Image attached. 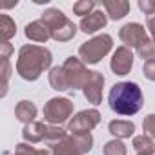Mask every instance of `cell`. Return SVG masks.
I'll use <instances>...</instances> for the list:
<instances>
[{
	"label": "cell",
	"mask_w": 155,
	"mask_h": 155,
	"mask_svg": "<svg viewBox=\"0 0 155 155\" xmlns=\"http://www.w3.org/2000/svg\"><path fill=\"white\" fill-rule=\"evenodd\" d=\"M142 71H144V77H146V79H150V81H155V58H153V60H148V62H144V68H142Z\"/></svg>",
	"instance_id": "obj_27"
},
{
	"label": "cell",
	"mask_w": 155,
	"mask_h": 155,
	"mask_svg": "<svg viewBox=\"0 0 155 155\" xmlns=\"http://www.w3.org/2000/svg\"><path fill=\"white\" fill-rule=\"evenodd\" d=\"M13 155H37V150H35L33 146L26 144V142H20V144H17Z\"/></svg>",
	"instance_id": "obj_26"
},
{
	"label": "cell",
	"mask_w": 155,
	"mask_h": 155,
	"mask_svg": "<svg viewBox=\"0 0 155 155\" xmlns=\"http://www.w3.org/2000/svg\"><path fill=\"white\" fill-rule=\"evenodd\" d=\"M102 86H104V77L99 71H91L88 77V82L84 86V95L91 104H99L102 101Z\"/></svg>",
	"instance_id": "obj_11"
},
{
	"label": "cell",
	"mask_w": 155,
	"mask_h": 155,
	"mask_svg": "<svg viewBox=\"0 0 155 155\" xmlns=\"http://www.w3.org/2000/svg\"><path fill=\"white\" fill-rule=\"evenodd\" d=\"M44 133H46V124L35 122V120L29 122V124H26V128L22 131L24 139L29 140V142H40V140H44Z\"/></svg>",
	"instance_id": "obj_17"
},
{
	"label": "cell",
	"mask_w": 155,
	"mask_h": 155,
	"mask_svg": "<svg viewBox=\"0 0 155 155\" xmlns=\"http://www.w3.org/2000/svg\"><path fill=\"white\" fill-rule=\"evenodd\" d=\"M106 22H108L106 13L101 11V9H95L93 13H90L88 17H84V18L81 20V29H82L84 33H95V31L102 29V28L106 26Z\"/></svg>",
	"instance_id": "obj_12"
},
{
	"label": "cell",
	"mask_w": 155,
	"mask_h": 155,
	"mask_svg": "<svg viewBox=\"0 0 155 155\" xmlns=\"http://www.w3.org/2000/svg\"><path fill=\"white\" fill-rule=\"evenodd\" d=\"M142 128L146 131V135H150L151 139H155V115H148L142 122Z\"/></svg>",
	"instance_id": "obj_25"
},
{
	"label": "cell",
	"mask_w": 155,
	"mask_h": 155,
	"mask_svg": "<svg viewBox=\"0 0 155 155\" xmlns=\"http://www.w3.org/2000/svg\"><path fill=\"white\" fill-rule=\"evenodd\" d=\"M66 81H68V88L69 90H77V88H84L88 82V77L91 71H88L84 68V62L79 60L77 57H69L66 58V62L62 64Z\"/></svg>",
	"instance_id": "obj_6"
},
{
	"label": "cell",
	"mask_w": 155,
	"mask_h": 155,
	"mask_svg": "<svg viewBox=\"0 0 155 155\" xmlns=\"http://www.w3.org/2000/svg\"><path fill=\"white\" fill-rule=\"evenodd\" d=\"M113 46V38L110 35H99L88 42H84L79 48V58L86 64H97L104 55H108V51Z\"/></svg>",
	"instance_id": "obj_4"
},
{
	"label": "cell",
	"mask_w": 155,
	"mask_h": 155,
	"mask_svg": "<svg viewBox=\"0 0 155 155\" xmlns=\"http://www.w3.org/2000/svg\"><path fill=\"white\" fill-rule=\"evenodd\" d=\"M104 155H126V146L120 140H110L104 146Z\"/></svg>",
	"instance_id": "obj_24"
},
{
	"label": "cell",
	"mask_w": 155,
	"mask_h": 155,
	"mask_svg": "<svg viewBox=\"0 0 155 155\" xmlns=\"http://www.w3.org/2000/svg\"><path fill=\"white\" fill-rule=\"evenodd\" d=\"M110 66H111L113 73H117V75H128L130 69H131V66H133V53H131V49L126 48V46L117 48V51L113 53V58H111Z\"/></svg>",
	"instance_id": "obj_10"
},
{
	"label": "cell",
	"mask_w": 155,
	"mask_h": 155,
	"mask_svg": "<svg viewBox=\"0 0 155 155\" xmlns=\"http://www.w3.org/2000/svg\"><path fill=\"white\" fill-rule=\"evenodd\" d=\"M139 8L148 15V17H151V15H155V0H140L139 2Z\"/></svg>",
	"instance_id": "obj_28"
},
{
	"label": "cell",
	"mask_w": 155,
	"mask_h": 155,
	"mask_svg": "<svg viewBox=\"0 0 155 155\" xmlns=\"http://www.w3.org/2000/svg\"><path fill=\"white\" fill-rule=\"evenodd\" d=\"M93 137L88 135H69L53 146V155H82L91 150Z\"/></svg>",
	"instance_id": "obj_5"
},
{
	"label": "cell",
	"mask_w": 155,
	"mask_h": 155,
	"mask_svg": "<svg viewBox=\"0 0 155 155\" xmlns=\"http://www.w3.org/2000/svg\"><path fill=\"white\" fill-rule=\"evenodd\" d=\"M15 115H17L18 120L29 124V122H33V119L37 117V106H35L33 102H29V101H20V102L17 104V108H15Z\"/></svg>",
	"instance_id": "obj_15"
},
{
	"label": "cell",
	"mask_w": 155,
	"mask_h": 155,
	"mask_svg": "<svg viewBox=\"0 0 155 155\" xmlns=\"http://www.w3.org/2000/svg\"><path fill=\"white\" fill-rule=\"evenodd\" d=\"M71 113H73V102L69 99L55 97L44 106V119L53 126L66 122Z\"/></svg>",
	"instance_id": "obj_7"
},
{
	"label": "cell",
	"mask_w": 155,
	"mask_h": 155,
	"mask_svg": "<svg viewBox=\"0 0 155 155\" xmlns=\"http://www.w3.org/2000/svg\"><path fill=\"white\" fill-rule=\"evenodd\" d=\"M26 37L33 42H46L51 37V33H49V28L46 26V22L40 18V20H35L26 26Z\"/></svg>",
	"instance_id": "obj_13"
},
{
	"label": "cell",
	"mask_w": 155,
	"mask_h": 155,
	"mask_svg": "<svg viewBox=\"0 0 155 155\" xmlns=\"http://www.w3.org/2000/svg\"><path fill=\"white\" fill-rule=\"evenodd\" d=\"M0 29H2V38H4V42H8V40L17 33V26H15V22L11 20L9 15H2V26H0Z\"/></svg>",
	"instance_id": "obj_22"
},
{
	"label": "cell",
	"mask_w": 155,
	"mask_h": 155,
	"mask_svg": "<svg viewBox=\"0 0 155 155\" xmlns=\"http://www.w3.org/2000/svg\"><path fill=\"white\" fill-rule=\"evenodd\" d=\"M42 20L49 28L51 38H55L58 42H68L77 33V26L60 9H48V11H44L42 13Z\"/></svg>",
	"instance_id": "obj_3"
},
{
	"label": "cell",
	"mask_w": 155,
	"mask_h": 155,
	"mask_svg": "<svg viewBox=\"0 0 155 155\" xmlns=\"http://www.w3.org/2000/svg\"><path fill=\"white\" fill-rule=\"evenodd\" d=\"M133 148L139 155H153L155 153V146H153V140L151 137L148 135H139L133 139Z\"/></svg>",
	"instance_id": "obj_18"
},
{
	"label": "cell",
	"mask_w": 155,
	"mask_h": 155,
	"mask_svg": "<svg viewBox=\"0 0 155 155\" xmlns=\"http://www.w3.org/2000/svg\"><path fill=\"white\" fill-rule=\"evenodd\" d=\"M49 84L53 86V90H58V91H66V90H69V88H68V81H66V75H64L62 66H57V68L51 69V73H49Z\"/></svg>",
	"instance_id": "obj_19"
},
{
	"label": "cell",
	"mask_w": 155,
	"mask_h": 155,
	"mask_svg": "<svg viewBox=\"0 0 155 155\" xmlns=\"http://www.w3.org/2000/svg\"><path fill=\"white\" fill-rule=\"evenodd\" d=\"M108 102L119 115H135L142 108V91L135 82H119L111 88Z\"/></svg>",
	"instance_id": "obj_2"
},
{
	"label": "cell",
	"mask_w": 155,
	"mask_h": 155,
	"mask_svg": "<svg viewBox=\"0 0 155 155\" xmlns=\"http://www.w3.org/2000/svg\"><path fill=\"white\" fill-rule=\"evenodd\" d=\"M146 26H148V31H150L153 42H155V15H151V17L146 18Z\"/></svg>",
	"instance_id": "obj_29"
},
{
	"label": "cell",
	"mask_w": 155,
	"mask_h": 155,
	"mask_svg": "<svg viewBox=\"0 0 155 155\" xmlns=\"http://www.w3.org/2000/svg\"><path fill=\"white\" fill-rule=\"evenodd\" d=\"M68 135H66V131L62 130V128H58V126H53V124H49V126H46V133H44V142L46 144H49L51 148L55 146V144H58L60 140H64Z\"/></svg>",
	"instance_id": "obj_20"
},
{
	"label": "cell",
	"mask_w": 155,
	"mask_h": 155,
	"mask_svg": "<svg viewBox=\"0 0 155 155\" xmlns=\"http://www.w3.org/2000/svg\"><path fill=\"white\" fill-rule=\"evenodd\" d=\"M108 128H110V133L115 135V137H119V139L131 137L133 131H135L133 122H130V120H120V119H119V120H111Z\"/></svg>",
	"instance_id": "obj_16"
},
{
	"label": "cell",
	"mask_w": 155,
	"mask_h": 155,
	"mask_svg": "<svg viewBox=\"0 0 155 155\" xmlns=\"http://www.w3.org/2000/svg\"><path fill=\"white\" fill-rule=\"evenodd\" d=\"M49 66H51V53L44 46L28 44L20 48L18 60H17V71L22 79L37 81L40 73L46 71Z\"/></svg>",
	"instance_id": "obj_1"
},
{
	"label": "cell",
	"mask_w": 155,
	"mask_h": 155,
	"mask_svg": "<svg viewBox=\"0 0 155 155\" xmlns=\"http://www.w3.org/2000/svg\"><path fill=\"white\" fill-rule=\"evenodd\" d=\"M119 37H120V40L124 42L126 48H135V49L150 40L148 35H146L144 26H140L137 22H130V24L122 26L120 31H119Z\"/></svg>",
	"instance_id": "obj_9"
},
{
	"label": "cell",
	"mask_w": 155,
	"mask_h": 155,
	"mask_svg": "<svg viewBox=\"0 0 155 155\" xmlns=\"http://www.w3.org/2000/svg\"><path fill=\"white\" fill-rule=\"evenodd\" d=\"M95 2H91V0H81V2H75L73 4V13L75 15H79V17H88L90 13L95 11Z\"/></svg>",
	"instance_id": "obj_21"
},
{
	"label": "cell",
	"mask_w": 155,
	"mask_h": 155,
	"mask_svg": "<svg viewBox=\"0 0 155 155\" xmlns=\"http://www.w3.org/2000/svg\"><path fill=\"white\" fill-rule=\"evenodd\" d=\"M102 6L106 9V15H110V18H113V20L126 17L130 11V4L126 0H104Z\"/></svg>",
	"instance_id": "obj_14"
},
{
	"label": "cell",
	"mask_w": 155,
	"mask_h": 155,
	"mask_svg": "<svg viewBox=\"0 0 155 155\" xmlns=\"http://www.w3.org/2000/svg\"><path fill=\"white\" fill-rule=\"evenodd\" d=\"M37 155H49L46 150H37Z\"/></svg>",
	"instance_id": "obj_30"
},
{
	"label": "cell",
	"mask_w": 155,
	"mask_h": 155,
	"mask_svg": "<svg viewBox=\"0 0 155 155\" xmlns=\"http://www.w3.org/2000/svg\"><path fill=\"white\" fill-rule=\"evenodd\" d=\"M137 55H139L140 58H144L146 62H148V60H153V58H155V42H153V40H148V42H144L142 46H139V48H137Z\"/></svg>",
	"instance_id": "obj_23"
},
{
	"label": "cell",
	"mask_w": 155,
	"mask_h": 155,
	"mask_svg": "<svg viewBox=\"0 0 155 155\" xmlns=\"http://www.w3.org/2000/svg\"><path fill=\"white\" fill-rule=\"evenodd\" d=\"M99 122H101V113L97 110H84L69 120L68 130L71 131V135H88Z\"/></svg>",
	"instance_id": "obj_8"
}]
</instances>
